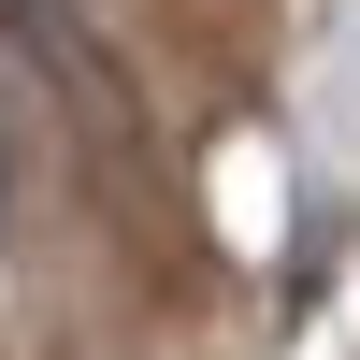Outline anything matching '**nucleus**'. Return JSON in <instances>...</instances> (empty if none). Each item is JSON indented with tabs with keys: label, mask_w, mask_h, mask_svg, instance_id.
<instances>
[{
	"label": "nucleus",
	"mask_w": 360,
	"mask_h": 360,
	"mask_svg": "<svg viewBox=\"0 0 360 360\" xmlns=\"http://www.w3.org/2000/svg\"><path fill=\"white\" fill-rule=\"evenodd\" d=\"M0 44H29V58H72V0H0Z\"/></svg>",
	"instance_id": "obj_1"
},
{
	"label": "nucleus",
	"mask_w": 360,
	"mask_h": 360,
	"mask_svg": "<svg viewBox=\"0 0 360 360\" xmlns=\"http://www.w3.org/2000/svg\"><path fill=\"white\" fill-rule=\"evenodd\" d=\"M0 188H15V173H0Z\"/></svg>",
	"instance_id": "obj_2"
}]
</instances>
